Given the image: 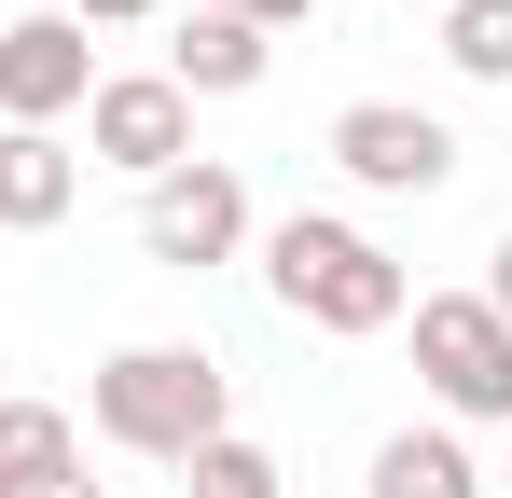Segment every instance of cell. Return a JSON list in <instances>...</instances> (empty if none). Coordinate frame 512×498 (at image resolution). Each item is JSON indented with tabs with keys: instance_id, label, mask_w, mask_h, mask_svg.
I'll use <instances>...</instances> for the list:
<instances>
[{
	"instance_id": "6da1fadb",
	"label": "cell",
	"mask_w": 512,
	"mask_h": 498,
	"mask_svg": "<svg viewBox=\"0 0 512 498\" xmlns=\"http://www.w3.org/2000/svg\"><path fill=\"white\" fill-rule=\"evenodd\" d=\"M84 415H97V443L111 457H194V443H222L236 429V374L208 360V346H111L84 374Z\"/></svg>"
},
{
	"instance_id": "7a4b0ae2",
	"label": "cell",
	"mask_w": 512,
	"mask_h": 498,
	"mask_svg": "<svg viewBox=\"0 0 512 498\" xmlns=\"http://www.w3.org/2000/svg\"><path fill=\"white\" fill-rule=\"evenodd\" d=\"M263 291L305 332H333V346H374V332H402V305H416V277L360 236V222H333V208H291V222L263 236Z\"/></svg>"
},
{
	"instance_id": "3957f363",
	"label": "cell",
	"mask_w": 512,
	"mask_h": 498,
	"mask_svg": "<svg viewBox=\"0 0 512 498\" xmlns=\"http://www.w3.org/2000/svg\"><path fill=\"white\" fill-rule=\"evenodd\" d=\"M416 388L443 429H512V319L485 291H416Z\"/></svg>"
},
{
	"instance_id": "277c9868",
	"label": "cell",
	"mask_w": 512,
	"mask_h": 498,
	"mask_svg": "<svg viewBox=\"0 0 512 498\" xmlns=\"http://www.w3.org/2000/svg\"><path fill=\"white\" fill-rule=\"evenodd\" d=\"M250 249V180L222 153L167 166V180H139V263H167V277H208V263H236Z\"/></svg>"
},
{
	"instance_id": "5b68a950",
	"label": "cell",
	"mask_w": 512,
	"mask_h": 498,
	"mask_svg": "<svg viewBox=\"0 0 512 498\" xmlns=\"http://www.w3.org/2000/svg\"><path fill=\"white\" fill-rule=\"evenodd\" d=\"M333 166L360 180V194H443L471 153H457V125L416 111V97H346L333 111Z\"/></svg>"
},
{
	"instance_id": "8992f818",
	"label": "cell",
	"mask_w": 512,
	"mask_h": 498,
	"mask_svg": "<svg viewBox=\"0 0 512 498\" xmlns=\"http://www.w3.org/2000/svg\"><path fill=\"white\" fill-rule=\"evenodd\" d=\"M84 166H125V180L194 166V97H180L167 70H97V97H84Z\"/></svg>"
},
{
	"instance_id": "52a82bcc",
	"label": "cell",
	"mask_w": 512,
	"mask_h": 498,
	"mask_svg": "<svg viewBox=\"0 0 512 498\" xmlns=\"http://www.w3.org/2000/svg\"><path fill=\"white\" fill-rule=\"evenodd\" d=\"M97 97V42L70 28V14H0V125H70Z\"/></svg>"
},
{
	"instance_id": "ba28073f",
	"label": "cell",
	"mask_w": 512,
	"mask_h": 498,
	"mask_svg": "<svg viewBox=\"0 0 512 498\" xmlns=\"http://www.w3.org/2000/svg\"><path fill=\"white\" fill-rule=\"evenodd\" d=\"M84 208V153L56 125H0V236H56Z\"/></svg>"
},
{
	"instance_id": "9c48e42d",
	"label": "cell",
	"mask_w": 512,
	"mask_h": 498,
	"mask_svg": "<svg viewBox=\"0 0 512 498\" xmlns=\"http://www.w3.org/2000/svg\"><path fill=\"white\" fill-rule=\"evenodd\" d=\"M0 498H97L84 429L56 402H14V388H0Z\"/></svg>"
},
{
	"instance_id": "30bf717a",
	"label": "cell",
	"mask_w": 512,
	"mask_h": 498,
	"mask_svg": "<svg viewBox=\"0 0 512 498\" xmlns=\"http://www.w3.org/2000/svg\"><path fill=\"white\" fill-rule=\"evenodd\" d=\"M360 498H485V471H471V443L429 415V429H388V443H374Z\"/></svg>"
},
{
	"instance_id": "8fae6325",
	"label": "cell",
	"mask_w": 512,
	"mask_h": 498,
	"mask_svg": "<svg viewBox=\"0 0 512 498\" xmlns=\"http://www.w3.org/2000/svg\"><path fill=\"white\" fill-rule=\"evenodd\" d=\"M263 70H277V42L236 28V14H194V28L167 42V83H180V97H250Z\"/></svg>"
},
{
	"instance_id": "7c38bea8",
	"label": "cell",
	"mask_w": 512,
	"mask_h": 498,
	"mask_svg": "<svg viewBox=\"0 0 512 498\" xmlns=\"http://www.w3.org/2000/svg\"><path fill=\"white\" fill-rule=\"evenodd\" d=\"M443 70L457 83H512V0H457L443 14Z\"/></svg>"
},
{
	"instance_id": "4fadbf2b",
	"label": "cell",
	"mask_w": 512,
	"mask_h": 498,
	"mask_svg": "<svg viewBox=\"0 0 512 498\" xmlns=\"http://www.w3.org/2000/svg\"><path fill=\"white\" fill-rule=\"evenodd\" d=\"M180 498H277V457H263L250 429H222V443L180 457Z\"/></svg>"
},
{
	"instance_id": "5bb4252c",
	"label": "cell",
	"mask_w": 512,
	"mask_h": 498,
	"mask_svg": "<svg viewBox=\"0 0 512 498\" xmlns=\"http://www.w3.org/2000/svg\"><path fill=\"white\" fill-rule=\"evenodd\" d=\"M194 14H236V28H263V42H277V28H305L319 0H194Z\"/></svg>"
},
{
	"instance_id": "9a60e30c",
	"label": "cell",
	"mask_w": 512,
	"mask_h": 498,
	"mask_svg": "<svg viewBox=\"0 0 512 498\" xmlns=\"http://www.w3.org/2000/svg\"><path fill=\"white\" fill-rule=\"evenodd\" d=\"M56 14H70V28H139L153 0H56Z\"/></svg>"
},
{
	"instance_id": "2e32d148",
	"label": "cell",
	"mask_w": 512,
	"mask_h": 498,
	"mask_svg": "<svg viewBox=\"0 0 512 498\" xmlns=\"http://www.w3.org/2000/svg\"><path fill=\"white\" fill-rule=\"evenodd\" d=\"M485 305H499V319H512V236L485 249Z\"/></svg>"
},
{
	"instance_id": "e0dca14e",
	"label": "cell",
	"mask_w": 512,
	"mask_h": 498,
	"mask_svg": "<svg viewBox=\"0 0 512 498\" xmlns=\"http://www.w3.org/2000/svg\"><path fill=\"white\" fill-rule=\"evenodd\" d=\"M429 14H457V0H429Z\"/></svg>"
},
{
	"instance_id": "ac0fdd59",
	"label": "cell",
	"mask_w": 512,
	"mask_h": 498,
	"mask_svg": "<svg viewBox=\"0 0 512 498\" xmlns=\"http://www.w3.org/2000/svg\"><path fill=\"white\" fill-rule=\"evenodd\" d=\"M14 14H28V0H14Z\"/></svg>"
}]
</instances>
